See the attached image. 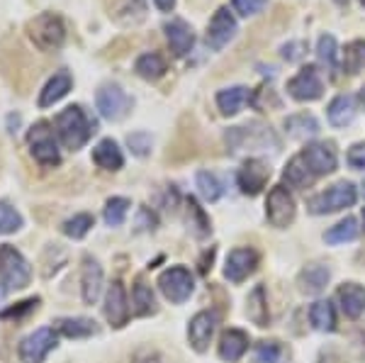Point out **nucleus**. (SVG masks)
Wrapping results in <instances>:
<instances>
[{
    "label": "nucleus",
    "instance_id": "obj_52",
    "mask_svg": "<svg viewBox=\"0 0 365 363\" xmlns=\"http://www.w3.org/2000/svg\"><path fill=\"white\" fill-rule=\"evenodd\" d=\"M363 193H365V185H363Z\"/></svg>",
    "mask_w": 365,
    "mask_h": 363
},
{
    "label": "nucleus",
    "instance_id": "obj_22",
    "mask_svg": "<svg viewBox=\"0 0 365 363\" xmlns=\"http://www.w3.org/2000/svg\"><path fill=\"white\" fill-rule=\"evenodd\" d=\"M251 93L249 88L244 86H234V88H225V91L217 93V108H220L222 115H237L246 103H249Z\"/></svg>",
    "mask_w": 365,
    "mask_h": 363
},
{
    "label": "nucleus",
    "instance_id": "obj_42",
    "mask_svg": "<svg viewBox=\"0 0 365 363\" xmlns=\"http://www.w3.org/2000/svg\"><path fill=\"white\" fill-rule=\"evenodd\" d=\"M317 54L329 68H336V39L331 34H322L317 42Z\"/></svg>",
    "mask_w": 365,
    "mask_h": 363
},
{
    "label": "nucleus",
    "instance_id": "obj_25",
    "mask_svg": "<svg viewBox=\"0 0 365 363\" xmlns=\"http://www.w3.org/2000/svg\"><path fill=\"white\" fill-rule=\"evenodd\" d=\"M356 120V101L351 96H336L329 105V122L334 127H346Z\"/></svg>",
    "mask_w": 365,
    "mask_h": 363
},
{
    "label": "nucleus",
    "instance_id": "obj_43",
    "mask_svg": "<svg viewBox=\"0 0 365 363\" xmlns=\"http://www.w3.org/2000/svg\"><path fill=\"white\" fill-rule=\"evenodd\" d=\"M127 144L137 156H146V154H149V149H151V137L146 132H134V134H129V137H127Z\"/></svg>",
    "mask_w": 365,
    "mask_h": 363
},
{
    "label": "nucleus",
    "instance_id": "obj_9",
    "mask_svg": "<svg viewBox=\"0 0 365 363\" xmlns=\"http://www.w3.org/2000/svg\"><path fill=\"white\" fill-rule=\"evenodd\" d=\"M54 347H56V332L49 329V327H42L34 334L22 339L17 354H20L22 363H42L46 359V354Z\"/></svg>",
    "mask_w": 365,
    "mask_h": 363
},
{
    "label": "nucleus",
    "instance_id": "obj_6",
    "mask_svg": "<svg viewBox=\"0 0 365 363\" xmlns=\"http://www.w3.org/2000/svg\"><path fill=\"white\" fill-rule=\"evenodd\" d=\"M158 288L166 295V300L180 305V302H185L192 295L195 280H192V273L185 266H170L158 276Z\"/></svg>",
    "mask_w": 365,
    "mask_h": 363
},
{
    "label": "nucleus",
    "instance_id": "obj_30",
    "mask_svg": "<svg viewBox=\"0 0 365 363\" xmlns=\"http://www.w3.org/2000/svg\"><path fill=\"white\" fill-rule=\"evenodd\" d=\"M358 234H361L358 220L356 218H346V220H341L336 227H331V230L324 234V242H327V244H346V242L358 239Z\"/></svg>",
    "mask_w": 365,
    "mask_h": 363
},
{
    "label": "nucleus",
    "instance_id": "obj_35",
    "mask_svg": "<svg viewBox=\"0 0 365 363\" xmlns=\"http://www.w3.org/2000/svg\"><path fill=\"white\" fill-rule=\"evenodd\" d=\"M134 312L139 317H146V315H154L156 312V300H154V292H151L149 285H144L139 280L134 285Z\"/></svg>",
    "mask_w": 365,
    "mask_h": 363
},
{
    "label": "nucleus",
    "instance_id": "obj_15",
    "mask_svg": "<svg viewBox=\"0 0 365 363\" xmlns=\"http://www.w3.org/2000/svg\"><path fill=\"white\" fill-rule=\"evenodd\" d=\"M299 156H302L304 163H307L309 171L314 175L331 173L334 168H336V151H334V146L327 142L307 144V149H304Z\"/></svg>",
    "mask_w": 365,
    "mask_h": 363
},
{
    "label": "nucleus",
    "instance_id": "obj_16",
    "mask_svg": "<svg viewBox=\"0 0 365 363\" xmlns=\"http://www.w3.org/2000/svg\"><path fill=\"white\" fill-rule=\"evenodd\" d=\"M105 317L113 327H125L129 319V302H127V292L125 285L120 280H115L108 288V295H105Z\"/></svg>",
    "mask_w": 365,
    "mask_h": 363
},
{
    "label": "nucleus",
    "instance_id": "obj_27",
    "mask_svg": "<svg viewBox=\"0 0 365 363\" xmlns=\"http://www.w3.org/2000/svg\"><path fill=\"white\" fill-rule=\"evenodd\" d=\"M56 329L68 339H86L96 334V322L86 317H63L56 322Z\"/></svg>",
    "mask_w": 365,
    "mask_h": 363
},
{
    "label": "nucleus",
    "instance_id": "obj_10",
    "mask_svg": "<svg viewBox=\"0 0 365 363\" xmlns=\"http://www.w3.org/2000/svg\"><path fill=\"white\" fill-rule=\"evenodd\" d=\"M287 93H290L295 101L299 103H309V101H317L322 98L324 93V83H322V76H319V68L317 66H304L295 78L287 83Z\"/></svg>",
    "mask_w": 365,
    "mask_h": 363
},
{
    "label": "nucleus",
    "instance_id": "obj_28",
    "mask_svg": "<svg viewBox=\"0 0 365 363\" xmlns=\"http://www.w3.org/2000/svg\"><path fill=\"white\" fill-rule=\"evenodd\" d=\"M134 71H137L141 78H146V81H156V78H161V76L166 73V61H163L161 54L149 51V54H141L137 58V63H134Z\"/></svg>",
    "mask_w": 365,
    "mask_h": 363
},
{
    "label": "nucleus",
    "instance_id": "obj_38",
    "mask_svg": "<svg viewBox=\"0 0 365 363\" xmlns=\"http://www.w3.org/2000/svg\"><path fill=\"white\" fill-rule=\"evenodd\" d=\"M91 227H93V215H88V213H81V215H73L71 220L63 222V234L71 239H83L88 232H91Z\"/></svg>",
    "mask_w": 365,
    "mask_h": 363
},
{
    "label": "nucleus",
    "instance_id": "obj_36",
    "mask_svg": "<svg viewBox=\"0 0 365 363\" xmlns=\"http://www.w3.org/2000/svg\"><path fill=\"white\" fill-rule=\"evenodd\" d=\"M365 68V39H358L346 46L344 54V71L346 73H358Z\"/></svg>",
    "mask_w": 365,
    "mask_h": 363
},
{
    "label": "nucleus",
    "instance_id": "obj_51",
    "mask_svg": "<svg viewBox=\"0 0 365 363\" xmlns=\"http://www.w3.org/2000/svg\"><path fill=\"white\" fill-rule=\"evenodd\" d=\"M361 3H363V5H365V0H361Z\"/></svg>",
    "mask_w": 365,
    "mask_h": 363
},
{
    "label": "nucleus",
    "instance_id": "obj_32",
    "mask_svg": "<svg viewBox=\"0 0 365 363\" xmlns=\"http://www.w3.org/2000/svg\"><path fill=\"white\" fill-rule=\"evenodd\" d=\"M249 319L253 324L258 327H266L268 324V305H266V290H263V285H258V288H253V292L249 295Z\"/></svg>",
    "mask_w": 365,
    "mask_h": 363
},
{
    "label": "nucleus",
    "instance_id": "obj_44",
    "mask_svg": "<svg viewBox=\"0 0 365 363\" xmlns=\"http://www.w3.org/2000/svg\"><path fill=\"white\" fill-rule=\"evenodd\" d=\"M39 305V297H32V300H25V302H17L15 307H10V310H3L0 312V317L3 319H20V317H25L27 312H32V310H37Z\"/></svg>",
    "mask_w": 365,
    "mask_h": 363
},
{
    "label": "nucleus",
    "instance_id": "obj_31",
    "mask_svg": "<svg viewBox=\"0 0 365 363\" xmlns=\"http://www.w3.org/2000/svg\"><path fill=\"white\" fill-rule=\"evenodd\" d=\"M309 319L314 329L319 332H334V327H336V315H334V307L329 300H317L309 310Z\"/></svg>",
    "mask_w": 365,
    "mask_h": 363
},
{
    "label": "nucleus",
    "instance_id": "obj_50",
    "mask_svg": "<svg viewBox=\"0 0 365 363\" xmlns=\"http://www.w3.org/2000/svg\"><path fill=\"white\" fill-rule=\"evenodd\" d=\"M358 98H361V103L365 105V86L361 88V93H358Z\"/></svg>",
    "mask_w": 365,
    "mask_h": 363
},
{
    "label": "nucleus",
    "instance_id": "obj_33",
    "mask_svg": "<svg viewBox=\"0 0 365 363\" xmlns=\"http://www.w3.org/2000/svg\"><path fill=\"white\" fill-rule=\"evenodd\" d=\"M187 225H190V230L195 232V237H207L212 230L207 215L202 213V208L197 205L195 198H187Z\"/></svg>",
    "mask_w": 365,
    "mask_h": 363
},
{
    "label": "nucleus",
    "instance_id": "obj_40",
    "mask_svg": "<svg viewBox=\"0 0 365 363\" xmlns=\"http://www.w3.org/2000/svg\"><path fill=\"white\" fill-rule=\"evenodd\" d=\"M287 356L285 347L280 342H261L256 347V361L258 363H282Z\"/></svg>",
    "mask_w": 365,
    "mask_h": 363
},
{
    "label": "nucleus",
    "instance_id": "obj_21",
    "mask_svg": "<svg viewBox=\"0 0 365 363\" xmlns=\"http://www.w3.org/2000/svg\"><path fill=\"white\" fill-rule=\"evenodd\" d=\"M93 161H96L98 168H103V171H120V168L125 166L122 149L113 139H103V142L93 149Z\"/></svg>",
    "mask_w": 365,
    "mask_h": 363
},
{
    "label": "nucleus",
    "instance_id": "obj_3",
    "mask_svg": "<svg viewBox=\"0 0 365 363\" xmlns=\"http://www.w3.org/2000/svg\"><path fill=\"white\" fill-rule=\"evenodd\" d=\"M29 278H32V268L25 256L10 244H3L0 247V283L8 290H22L29 285Z\"/></svg>",
    "mask_w": 365,
    "mask_h": 363
},
{
    "label": "nucleus",
    "instance_id": "obj_19",
    "mask_svg": "<svg viewBox=\"0 0 365 363\" xmlns=\"http://www.w3.org/2000/svg\"><path fill=\"white\" fill-rule=\"evenodd\" d=\"M336 297L341 302V310H344L346 317L358 319L365 312V288L358 283H344L336 290Z\"/></svg>",
    "mask_w": 365,
    "mask_h": 363
},
{
    "label": "nucleus",
    "instance_id": "obj_4",
    "mask_svg": "<svg viewBox=\"0 0 365 363\" xmlns=\"http://www.w3.org/2000/svg\"><path fill=\"white\" fill-rule=\"evenodd\" d=\"M27 144H29V154L34 156V161L42 163V166L51 168L61 163V154H58V144L46 122H37V125L29 127L27 132Z\"/></svg>",
    "mask_w": 365,
    "mask_h": 363
},
{
    "label": "nucleus",
    "instance_id": "obj_14",
    "mask_svg": "<svg viewBox=\"0 0 365 363\" xmlns=\"http://www.w3.org/2000/svg\"><path fill=\"white\" fill-rule=\"evenodd\" d=\"M268 178H270V168L258 159L246 161L237 175L239 188H241V193H246V195H258V193L266 188Z\"/></svg>",
    "mask_w": 365,
    "mask_h": 363
},
{
    "label": "nucleus",
    "instance_id": "obj_8",
    "mask_svg": "<svg viewBox=\"0 0 365 363\" xmlns=\"http://www.w3.org/2000/svg\"><path fill=\"white\" fill-rule=\"evenodd\" d=\"M295 198L290 195V190L282 188H273L268 193V203H266V218L273 227H278V230H285V227H290L292 222H295Z\"/></svg>",
    "mask_w": 365,
    "mask_h": 363
},
{
    "label": "nucleus",
    "instance_id": "obj_2",
    "mask_svg": "<svg viewBox=\"0 0 365 363\" xmlns=\"http://www.w3.org/2000/svg\"><path fill=\"white\" fill-rule=\"evenodd\" d=\"M27 32L34 46L42 51H56L66 42V27H63L61 17L54 13H42L34 20H29Z\"/></svg>",
    "mask_w": 365,
    "mask_h": 363
},
{
    "label": "nucleus",
    "instance_id": "obj_12",
    "mask_svg": "<svg viewBox=\"0 0 365 363\" xmlns=\"http://www.w3.org/2000/svg\"><path fill=\"white\" fill-rule=\"evenodd\" d=\"M234 34H237V20H234V15L229 13L227 8H220L210 20L207 37H205L207 39V46L215 51L225 49V46L234 39Z\"/></svg>",
    "mask_w": 365,
    "mask_h": 363
},
{
    "label": "nucleus",
    "instance_id": "obj_26",
    "mask_svg": "<svg viewBox=\"0 0 365 363\" xmlns=\"http://www.w3.org/2000/svg\"><path fill=\"white\" fill-rule=\"evenodd\" d=\"M282 178H285L287 185H292V188H307V185H312V180H314V173L309 171V166L304 163L302 156H295V159H290V163L285 166Z\"/></svg>",
    "mask_w": 365,
    "mask_h": 363
},
{
    "label": "nucleus",
    "instance_id": "obj_49",
    "mask_svg": "<svg viewBox=\"0 0 365 363\" xmlns=\"http://www.w3.org/2000/svg\"><path fill=\"white\" fill-rule=\"evenodd\" d=\"M154 3L158 10H163V13H170V10L175 8V0H154Z\"/></svg>",
    "mask_w": 365,
    "mask_h": 363
},
{
    "label": "nucleus",
    "instance_id": "obj_1",
    "mask_svg": "<svg viewBox=\"0 0 365 363\" xmlns=\"http://www.w3.org/2000/svg\"><path fill=\"white\" fill-rule=\"evenodd\" d=\"M54 125L61 144L71 151H78L91 139V134L96 132V125L88 120V115L83 113L81 105H68L66 110H61L56 115Z\"/></svg>",
    "mask_w": 365,
    "mask_h": 363
},
{
    "label": "nucleus",
    "instance_id": "obj_47",
    "mask_svg": "<svg viewBox=\"0 0 365 363\" xmlns=\"http://www.w3.org/2000/svg\"><path fill=\"white\" fill-rule=\"evenodd\" d=\"M302 54H304V44L302 42H292V44L282 46V56H285L287 61H297Z\"/></svg>",
    "mask_w": 365,
    "mask_h": 363
},
{
    "label": "nucleus",
    "instance_id": "obj_39",
    "mask_svg": "<svg viewBox=\"0 0 365 363\" xmlns=\"http://www.w3.org/2000/svg\"><path fill=\"white\" fill-rule=\"evenodd\" d=\"M127 210H129V200L127 198H110L108 203H105V222H108L110 227H120L122 222L127 218Z\"/></svg>",
    "mask_w": 365,
    "mask_h": 363
},
{
    "label": "nucleus",
    "instance_id": "obj_24",
    "mask_svg": "<svg viewBox=\"0 0 365 363\" xmlns=\"http://www.w3.org/2000/svg\"><path fill=\"white\" fill-rule=\"evenodd\" d=\"M329 278H331V273H329L327 266H322V263H309V266L302 268V273H299V290L307 292V295L322 292L324 285L329 283Z\"/></svg>",
    "mask_w": 365,
    "mask_h": 363
},
{
    "label": "nucleus",
    "instance_id": "obj_17",
    "mask_svg": "<svg viewBox=\"0 0 365 363\" xmlns=\"http://www.w3.org/2000/svg\"><path fill=\"white\" fill-rule=\"evenodd\" d=\"M81 292H83L86 305H96L100 292H103V266L86 256L83 259V276H81Z\"/></svg>",
    "mask_w": 365,
    "mask_h": 363
},
{
    "label": "nucleus",
    "instance_id": "obj_46",
    "mask_svg": "<svg viewBox=\"0 0 365 363\" xmlns=\"http://www.w3.org/2000/svg\"><path fill=\"white\" fill-rule=\"evenodd\" d=\"M349 163L353 168H365V144H356V146H351L349 149Z\"/></svg>",
    "mask_w": 365,
    "mask_h": 363
},
{
    "label": "nucleus",
    "instance_id": "obj_48",
    "mask_svg": "<svg viewBox=\"0 0 365 363\" xmlns=\"http://www.w3.org/2000/svg\"><path fill=\"white\" fill-rule=\"evenodd\" d=\"M132 363H163V359L156 354V351H139V354L132 359Z\"/></svg>",
    "mask_w": 365,
    "mask_h": 363
},
{
    "label": "nucleus",
    "instance_id": "obj_23",
    "mask_svg": "<svg viewBox=\"0 0 365 363\" xmlns=\"http://www.w3.org/2000/svg\"><path fill=\"white\" fill-rule=\"evenodd\" d=\"M71 86H73V78H71L66 71L54 73L49 81H46L42 96H39V108H49V105L58 103L71 91Z\"/></svg>",
    "mask_w": 365,
    "mask_h": 363
},
{
    "label": "nucleus",
    "instance_id": "obj_7",
    "mask_svg": "<svg viewBox=\"0 0 365 363\" xmlns=\"http://www.w3.org/2000/svg\"><path fill=\"white\" fill-rule=\"evenodd\" d=\"M96 103H98L100 115H103L105 120H110V122L122 120V117H127V113L132 110V98H129L117 83L100 86V91L96 96Z\"/></svg>",
    "mask_w": 365,
    "mask_h": 363
},
{
    "label": "nucleus",
    "instance_id": "obj_29",
    "mask_svg": "<svg viewBox=\"0 0 365 363\" xmlns=\"http://www.w3.org/2000/svg\"><path fill=\"white\" fill-rule=\"evenodd\" d=\"M285 130L290 137L295 139H304V137H314L319 132V122L314 120L312 115L302 113V115H292L285 120Z\"/></svg>",
    "mask_w": 365,
    "mask_h": 363
},
{
    "label": "nucleus",
    "instance_id": "obj_11",
    "mask_svg": "<svg viewBox=\"0 0 365 363\" xmlns=\"http://www.w3.org/2000/svg\"><path fill=\"white\" fill-rule=\"evenodd\" d=\"M217 312L215 310H202V312H197L195 317L190 319V324H187V342H190V347L197 351V354H202V351H207L210 342H212V334H215L217 329Z\"/></svg>",
    "mask_w": 365,
    "mask_h": 363
},
{
    "label": "nucleus",
    "instance_id": "obj_34",
    "mask_svg": "<svg viewBox=\"0 0 365 363\" xmlns=\"http://www.w3.org/2000/svg\"><path fill=\"white\" fill-rule=\"evenodd\" d=\"M197 188H200V195H202L207 203H217L222 198V193H225V188H222V180L210 171L197 173Z\"/></svg>",
    "mask_w": 365,
    "mask_h": 363
},
{
    "label": "nucleus",
    "instance_id": "obj_20",
    "mask_svg": "<svg viewBox=\"0 0 365 363\" xmlns=\"http://www.w3.org/2000/svg\"><path fill=\"white\" fill-rule=\"evenodd\" d=\"M249 349V334L241 329H227L220 339V359L222 361H239Z\"/></svg>",
    "mask_w": 365,
    "mask_h": 363
},
{
    "label": "nucleus",
    "instance_id": "obj_45",
    "mask_svg": "<svg viewBox=\"0 0 365 363\" xmlns=\"http://www.w3.org/2000/svg\"><path fill=\"white\" fill-rule=\"evenodd\" d=\"M268 0H232L234 10H237L239 15L249 17V15H256L263 10V5H266Z\"/></svg>",
    "mask_w": 365,
    "mask_h": 363
},
{
    "label": "nucleus",
    "instance_id": "obj_41",
    "mask_svg": "<svg viewBox=\"0 0 365 363\" xmlns=\"http://www.w3.org/2000/svg\"><path fill=\"white\" fill-rule=\"evenodd\" d=\"M22 227V215L13 205L0 203V234H15Z\"/></svg>",
    "mask_w": 365,
    "mask_h": 363
},
{
    "label": "nucleus",
    "instance_id": "obj_18",
    "mask_svg": "<svg viewBox=\"0 0 365 363\" xmlns=\"http://www.w3.org/2000/svg\"><path fill=\"white\" fill-rule=\"evenodd\" d=\"M163 29H166L168 44H170V49H173L175 56H185L187 51L192 49V44H195V34H192L190 25H187L185 20H180V17L166 22Z\"/></svg>",
    "mask_w": 365,
    "mask_h": 363
},
{
    "label": "nucleus",
    "instance_id": "obj_13",
    "mask_svg": "<svg viewBox=\"0 0 365 363\" xmlns=\"http://www.w3.org/2000/svg\"><path fill=\"white\" fill-rule=\"evenodd\" d=\"M258 266V254L249 247H239L234 251H229L227 256V266H225V276L232 283H241L256 271Z\"/></svg>",
    "mask_w": 365,
    "mask_h": 363
},
{
    "label": "nucleus",
    "instance_id": "obj_37",
    "mask_svg": "<svg viewBox=\"0 0 365 363\" xmlns=\"http://www.w3.org/2000/svg\"><path fill=\"white\" fill-rule=\"evenodd\" d=\"M146 13V0H122L117 8V20L125 25H134V22L144 20Z\"/></svg>",
    "mask_w": 365,
    "mask_h": 363
},
{
    "label": "nucleus",
    "instance_id": "obj_5",
    "mask_svg": "<svg viewBox=\"0 0 365 363\" xmlns=\"http://www.w3.org/2000/svg\"><path fill=\"white\" fill-rule=\"evenodd\" d=\"M356 198H358L356 185L349 183V180H341V183L331 185L329 190L309 198L307 208L312 215H329V213H339V210L351 208V205L356 203Z\"/></svg>",
    "mask_w": 365,
    "mask_h": 363
}]
</instances>
